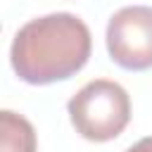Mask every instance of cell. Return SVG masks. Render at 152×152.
Segmentation results:
<instances>
[{"label":"cell","instance_id":"obj_1","mask_svg":"<svg viewBox=\"0 0 152 152\" xmlns=\"http://www.w3.org/2000/svg\"><path fill=\"white\" fill-rule=\"evenodd\" d=\"M93 50L90 28L71 12L26 21L10 48L14 74L31 86H50L78 74Z\"/></svg>","mask_w":152,"mask_h":152},{"label":"cell","instance_id":"obj_2","mask_svg":"<svg viewBox=\"0 0 152 152\" xmlns=\"http://www.w3.org/2000/svg\"><path fill=\"white\" fill-rule=\"evenodd\" d=\"M66 112L78 135L93 142H107L128 126L131 97L116 81L95 78L69 100Z\"/></svg>","mask_w":152,"mask_h":152},{"label":"cell","instance_id":"obj_3","mask_svg":"<svg viewBox=\"0 0 152 152\" xmlns=\"http://www.w3.org/2000/svg\"><path fill=\"white\" fill-rule=\"evenodd\" d=\"M107 50L126 71L152 69V7L131 5L114 12L107 24Z\"/></svg>","mask_w":152,"mask_h":152},{"label":"cell","instance_id":"obj_4","mask_svg":"<svg viewBox=\"0 0 152 152\" xmlns=\"http://www.w3.org/2000/svg\"><path fill=\"white\" fill-rule=\"evenodd\" d=\"M0 152H38L31 121L12 109L0 112Z\"/></svg>","mask_w":152,"mask_h":152},{"label":"cell","instance_id":"obj_5","mask_svg":"<svg viewBox=\"0 0 152 152\" xmlns=\"http://www.w3.org/2000/svg\"><path fill=\"white\" fill-rule=\"evenodd\" d=\"M126 152H152V135H147V138L138 140V142H135V145H131Z\"/></svg>","mask_w":152,"mask_h":152}]
</instances>
